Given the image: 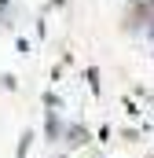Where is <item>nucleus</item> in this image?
I'll list each match as a JSON object with an SVG mask.
<instances>
[{
    "label": "nucleus",
    "mask_w": 154,
    "mask_h": 158,
    "mask_svg": "<svg viewBox=\"0 0 154 158\" xmlns=\"http://www.w3.org/2000/svg\"><path fill=\"white\" fill-rule=\"evenodd\" d=\"M44 132H48V140H59V136H63V121H59V114H55V110H48Z\"/></svg>",
    "instance_id": "f03ea898"
},
{
    "label": "nucleus",
    "mask_w": 154,
    "mask_h": 158,
    "mask_svg": "<svg viewBox=\"0 0 154 158\" xmlns=\"http://www.w3.org/2000/svg\"><path fill=\"white\" fill-rule=\"evenodd\" d=\"M66 143H70V147H84V143H88V129L70 125V129H66Z\"/></svg>",
    "instance_id": "f257e3e1"
}]
</instances>
